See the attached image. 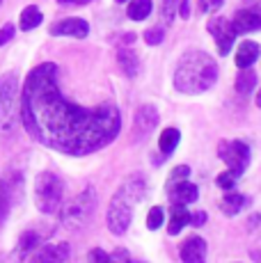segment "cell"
I'll return each instance as SVG.
<instances>
[{"mask_svg": "<svg viewBox=\"0 0 261 263\" xmlns=\"http://www.w3.org/2000/svg\"><path fill=\"white\" fill-rule=\"evenodd\" d=\"M21 117L28 133L39 144L67 156H87L117 138L122 112L117 105L94 108L69 101L58 83V67L39 64L28 73L21 96Z\"/></svg>", "mask_w": 261, "mask_h": 263, "instance_id": "6da1fadb", "label": "cell"}, {"mask_svg": "<svg viewBox=\"0 0 261 263\" xmlns=\"http://www.w3.org/2000/svg\"><path fill=\"white\" fill-rule=\"evenodd\" d=\"M218 80V62L204 50H188L174 67V87L181 94L209 92Z\"/></svg>", "mask_w": 261, "mask_h": 263, "instance_id": "7a4b0ae2", "label": "cell"}, {"mask_svg": "<svg viewBox=\"0 0 261 263\" xmlns=\"http://www.w3.org/2000/svg\"><path fill=\"white\" fill-rule=\"evenodd\" d=\"M144 192H147V181H144V176L133 174L124 181L122 188L115 192V197L110 199L108 215H105L110 234H115V236L126 234L130 220H133V204H138V201L142 199Z\"/></svg>", "mask_w": 261, "mask_h": 263, "instance_id": "3957f363", "label": "cell"}, {"mask_svg": "<svg viewBox=\"0 0 261 263\" xmlns=\"http://www.w3.org/2000/svg\"><path fill=\"white\" fill-rule=\"evenodd\" d=\"M94 211H97V192H94V188H87V190L78 192L71 201L60 206L58 213H60V220H62V224L67 227V229L80 231L92 222Z\"/></svg>", "mask_w": 261, "mask_h": 263, "instance_id": "277c9868", "label": "cell"}, {"mask_svg": "<svg viewBox=\"0 0 261 263\" xmlns=\"http://www.w3.org/2000/svg\"><path fill=\"white\" fill-rule=\"evenodd\" d=\"M18 80L16 73L0 78V133L12 135L18 124Z\"/></svg>", "mask_w": 261, "mask_h": 263, "instance_id": "5b68a950", "label": "cell"}, {"mask_svg": "<svg viewBox=\"0 0 261 263\" xmlns=\"http://www.w3.org/2000/svg\"><path fill=\"white\" fill-rule=\"evenodd\" d=\"M64 197V183L58 174L53 172H42L34 179V204L42 213L53 215L60 211Z\"/></svg>", "mask_w": 261, "mask_h": 263, "instance_id": "8992f818", "label": "cell"}, {"mask_svg": "<svg viewBox=\"0 0 261 263\" xmlns=\"http://www.w3.org/2000/svg\"><path fill=\"white\" fill-rule=\"evenodd\" d=\"M218 156H220V160L227 165V172H232L236 179H238L250 165V146L245 142H240V140H232V142L222 140V142L218 144Z\"/></svg>", "mask_w": 261, "mask_h": 263, "instance_id": "52a82bcc", "label": "cell"}, {"mask_svg": "<svg viewBox=\"0 0 261 263\" xmlns=\"http://www.w3.org/2000/svg\"><path fill=\"white\" fill-rule=\"evenodd\" d=\"M156 124H158V110L154 105L147 103L142 108H138V112L133 117V128H130V133H133L130 135V142H144L154 133Z\"/></svg>", "mask_w": 261, "mask_h": 263, "instance_id": "ba28073f", "label": "cell"}, {"mask_svg": "<svg viewBox=\"0 0 261 263\" xmlns=\"http://www.w3.org/2000/svg\"><path fill=\"white\" fill-rule=\"evenodd\" d=\"M207 30L211 32V37L215 39V46H218V53L220 55H229L234 42H236V30L229 18H222V16H215L211 18Z\"/></svg>", "mask_w": 261, "mask_h": 263, "instance_id": "9c48e42d", "label": "cell"}, {"mask_svg": "<svg viewBox=\"0 0 261 263\" xmlns=\"http://www.w3.org/2000/svg\"><path fill=\"white\" fill-rule=\"evenodd\" d=\"M51 34L53 37H76L85 39L89 34V23L83 18H64L51 25Z\"/></svg>", "mask_w": 261, "mask_h": 263, "instance_id": "30bf717a", "label": "cell"}, {"mask_svg": "<svg viewBox=\"0 0 261 263\" xmlns=\"http://www.w3.org/2000/svg\"><path fill=\"white\" fill-rule=\"evenodd\" d=\"M167 195H170V199H172V204H183V206L195 204V201L199 199V190H197V185L190 183V181H185V179H181V181H172V183H170Z\"/></svg>", "mask_w": 261, "mask_h": 263, "instance_id": "8fae6325", "label": "cell"}, {"mask_svg": "<svg viewBox=\"0 0 261 263\" xmlns=\"http://www.w3.org/2000/svg\"><path fill=\"white\" fill-rule=\"evenodd\" d=\"M232 25L236 30V34H245V32H254V30H261V14L254 12L250 7H243L234 14Z\"/></svg>", "mask_w": 261, "mask_h": 263, "instance_id": "7c38bea8", "label": "cell"}, {"mask_svg": "<svg viewBox=\"0 0 261 263\" xmlns=\"http://www.w3.org/2000/svg\"><path fill=\"white\" fill-rule=\"evenodd\" d=\"M71 256L67 242H48L44 247H37L32 254L34 261H67Z\"/></svg>", "mask_w": 261, "mask_h": 263, "instance_id": "4fadbf2b", "label": "cell"}, {"mask_svg": "<svg viewBox=\"0 0 261 263\" xmlns=\"http://www.w3.org/2000/svg\"><path fill=\"white\" fill-rule=\"evenodd\" d=\"M207 256V242L199 236H193L181 245V261L185 263H202Z\"/></svg>", "mask_w": 261, "mask_h": 263, "instance_id": "5bb4252c", "label": "cell"}, {"mask_svg": "<svg viewBox=\"0 0 261 263\" xmlns=\"http://www.w3.org/2000/svg\"><path fill=\"white\" fill-rule=\"evenodd\" d=\"M259 53H261V48H259L257 42H243L238 46V50H236V60H234L236 67L238 69L252 67V64L259 60Z\"/></svg>", "mask_w": 261, "mask_h": 263, "instance_id": "9a60e30c", "label": "cell"}, {"mask_svg": "<svg viewBox=\"0 0 261 263\" xmlns=\"http://www.w3.org/2000/svg\"><path fill=\"white\" fill-rule=\"evenodd\" d=\"M245 206H248V199H245L243 195H238V192H234V190H227V195L220 199V209H222V213L229 215V217L238 215Z\"/></svg>", "mask_w": 261, "mask_h": 263, "instance_id": "2e32d148", "label": "cell"}, {"mask_svg": "<svg viewBox=\"0 0 261 263\" xmlns=\"http://www.w3.org/2000/svg\"><path fill=\"white\" fill-rule=\"evenodd\" d=\"M190 213L183 204H172V217H170V224H167V234L170 236H177L181 234V229L188 224Z\"/></svg>", "mask_w": 261, "mask_h": 263, "instance_id": "e0dca14e", "label": "cell"}, {"mask_svg": "<svg viewBox=\"0 0 261 263\" xmlns=\"http://www.w3.org/2000/svg\"><path fill=\"white\" fill-rule=\"evenodd\" d=\"M117 62L119 67H122V71L128 76V78H133V76H138V69H140V62H138V55L133 53L130 48H122L117 53Z\"/></svg>", "mask_w": 261, "mask_h": 263, "instance_id": "ac0fdd59", "label": "cell"}, {"mask_svg": "<svg viewBox=\"0 0 261 263\" xmlns=\"http://www.w3.org/2000/svg\"><path fill=\"white\" fill-rule=\"evenodd\" d=\"M254 87H257V73H254L250 67L240 69V73L236 76V92L243 94V96H248Z\"/></svg>", "mask_w": 261, "mask_h": 263, "instance_id": "d6986e66", "label": "cell"}, {"mask_svg": "<svg viewBox=\"0 0 261 263\" xmlns=\"http://www.w3.org/2000/svg\"><path fill=\"white\" fill-rule=\"evenodd\" d=\"M179 140H181L179 128H165L158 138V149L163 151V156H170L179 146Z\"/></svg>", "mask_w": 261, "mask_h": 263, "instance_id": "ffe728a7", "label": "cell"}, {"mask_svg": "<svg viewBox=\"0 0 261 263\" xmlns=\"http://www.w3.org/2000/svg\"><path fill=\"white\" fill-rule=\"evenodd\" d=\"M126 14L133 21H144L152 14V0H130V5L126 7Z\"/></svg>", "mask_w": 261, "mask_h": 263, "instance_id": "44dd1931", "label": "cell"}, {"mask_svg": "<svg viewBox=\"0 0 261 263\" xmlns=\"http://www.w3.org/2000/svg\"><path fill=\"white\" fill-rule=\"evenodd\" d=\"M44 21V16H42V12H39L37 7H34V5H28L26 9H23L21 12V30H34V28H39V23Z\"/></svg>", "mask_w": 261, "mask_h": 263, "instance_id": "7402d4cb", "label": "cell"}, {"mask_svg": "<svg viewBox=\"0 0 261 263\" xmlns=\"http://www.w3.org/2000/svg\"><path fill=\"white\" fill-rule=\"evenodd\" d=\"M39 245H42V236H39L37 231H26V234L21 236V240H18V252H21V254H30V252H34Z\"/></svg>", "mask_w": 261, "mask_h": 263, "instance_id": "603a6c76", "label": "cell"}, {"mask_svg": "<svg viewBox=\"0 0 261 263\" xmlns=\"http://www.w3.org/2000/svg\"><path fill=\"white\" fill-rule=\"evenodd\" d=\"M12 201H14V197H12V192H9L7 183L0 181V227H3L5 220H7V213H9V209H12Z\"/></svg>", "mask_w": 261, "mask_h": 263, "instance_id": "cb8c5ba5", "label": "cell"}, {"mask_svg": "<svg viewBox=\"0 0 261 263\" xmlns=\"http://www.w3.org/2000/svg\"><path fill=\"white\" fill-rule=\"evenodd\" d=\"M160 14H163L165 23L172 25L174 16H177V0H163V5H160Z\"/></svg>", "mask_w": 261, "mask_h": 263, "instance_id": "d4e9b609", "label": "cell"}, {"mask_svg": "<svg viewBox=\"0 0 261 263\" xmlns=\"http://www.w3.org/2000/svg\"><path fill=\"white\" fill-rule=\"evenodd\" d=\"M160 224H163V209H160V206H154L147 215V229L156 231V229H160Z\"/></svg>", "mask_w": 261, "mask_h": 263, "instance_id": "484cf974", "label": "cell"}, {"mask_svg": "<svg viewBox=\"0 0 261 263\" xmlns=\"http://www.w3.org/2000/svg\"><path fill=\"white\" fill-rule=\"evenodd\" d=\"M144 42L149 44V46H158V44H163V37H165V30L163 28H149L147 32L142 34Z\"/></svg>", "mask_w": 261, "mask_h": 263, "instance_id": "4316f807", "label": "cell"}, {"mask_svg": "<svg viewBox=\"0 0 261 263\" xmlns=\"http://www.w3.org/2000/svg\"><path fill=\"white\" fill-rule=\"evenodd\" d=\"M215 183H218V188H222L225 192H227V190H234V188H236V176L232 174V172H222V174L215 179Z\"/></svg>", "mask_w": 261, "mask_h": 263, "instance_id": "83f0119b", "label": "cell"}, {"mask_svg": "<svg viewBox=\"0 0 261 263\" xmlns=\"http://www.w3.org/2000/svg\"><path fill=\"white\" fill-rule=\"evenodd\" d=\"M225 5V0H199V12L202 14H209V12H215Z\"/></svg>", "mask_w": 261, "mask_h": 263, "instance_id": "f1b7e54d", "label": "cell"}, {"mask_svg": "<svg viewBox=\"0 0 261 263\" xmlns=\"http://www.w3.org/2000/svg\"><path fill=\"white\" fill-rule=\"evenodd\" d=\"M14 32H16V30H14V25H12V23L3 25V28H0V46H5V44H7L9 39L14 37Z\"/></svg>", "mask_w": 261, "mask_h": 263, "instance_id": "f546056e", "label": "cell"}, {"mask_svg": "<svg viewBox=\"0 0 261 263\" xmlns=\"http://www.w3.org/2000/svg\"><path fill=\"white\" fill-rule=\"evenodd\" d=\"M188 174H190V167H188V165H179V167L172 172V176H170V183H172V181L188 179Z\"/></svg>", "mask_w": 261, "mask_h": 263, "instance_id": "4dcf8cb0", "label": "cell"}, {"mask_svg": "<svg viewBox=\"0 0 261 263\" xmlns=\"http://www.w3.org/2000/svg\"><path fill=\"white\" fill-rule=\"evenodd\" d=\"M87 259H89V261H101V263H108V261H110V254H108V252H103V250H99V247H97V250H92V252L87 254Z\"/></svg>", "mask_w": 261, "mask_h": 263, "instance_id": "1f68e13d", "label": "cell"}, {"mask_svg": "<svg viewBox=\"0 0 261 263\" xmlns=\"http://www.w3.org/2000/svg\"><path fill=\"white\" fill-rule=\"evenodd\" d=\"M204 222H207V213H190V220H188V224H193V227H202Z\"/></svg>", "mask_w": 261, "mask_h": 263, "instance_id": "d6a6232c", "label": "cell"}, {"mask_svg": "<svg viewBox=\"0 0 261 263\" xmlns=\"http://www.w3.org/2000/svg\"><path fill=\"white\" fill-rule=\"evenodd\" d=\"M128 252L126 250H115L113 254H110V261H128Z\"/></svg>", "mask_w": 261, "mask_h": 263, "instance_id": "836d02e7", "label": "cell"}, {"mask_svg": "<svg viewBox=\"0 0 261 263\" xmlns=\"http://www.w3.org/2000/svg\"><path fill=\"white\" fill-rule=\"evenodd\" d=\"M179 16L181 18H188L190 16V0H181V5H179Z\"/></svg>", "mask_w": 261, "mask_h": 263, "instance_id": "e575fe53", "label": "cell"}, {"mask_svg": "<svg viewBox=\"0 0 261 263\" xmlns=\"http://www.w3.org/2000/svg\"><path fill=\"white\" fill-rule=\"evenodd\" d=\"M60 5H69V7H83V5L92 3V0H58Z\"/></svg>", "mask_w": 261, "mask_h": 263, "instance_id": "d590c367", "label": "cell"}, {"mask_svg": "<svg viewBox=\"0 0 261 263\" xmlns=\"http://www.w3.org/2000/svg\"><path fill=\"white\" fill-rule=\"evenodd\" d=\"M245 7H250V9H254V12L261 14V0H248V3H245Z\"/></svg>", "mask_w": 261, "mask_h": 263, "instance_id": "8d00e7d4", "label": "cell"}, {"mask_svg": "<svg viewBox=\"0 0 261 263\" xmlns=\"http://www.w3.org/2000/svg\"><path fill=\"white\" fill-rule=\"evenodd\" d=\"M257 105L261 108V89H259V94H257Z\"/></svg>", "mask_w": 261, "mask_h": 263, "instance_id": "74e56055", "label": "cell"}, {"mask_svg": "<svg viewBox=\"0 0 261 263\" xmlns=\"http://www.w3.org/2000/svg\"><path fill=\"white\" fill-rule=\"evenodd\" d=\"M117 3H126V0H117Z\"/></svg>", "mask_w": 261, "mask_h": 263, "instance_id": "f35d334b", "label": "cell"}, {"mask_svg": "<svg viewBox=\"0 0 261 263\" xmlns=\"http://www.w3.org/2000/svg\"><path fill=\"white\" fill-rule=\"evenodd\" d=\"M0 3H3V0H0Z\"/></svg>", "mask_w": 261, "mask_h": 263, "instance_id": "ab89813d", "label": "cell"}]
</instances>
